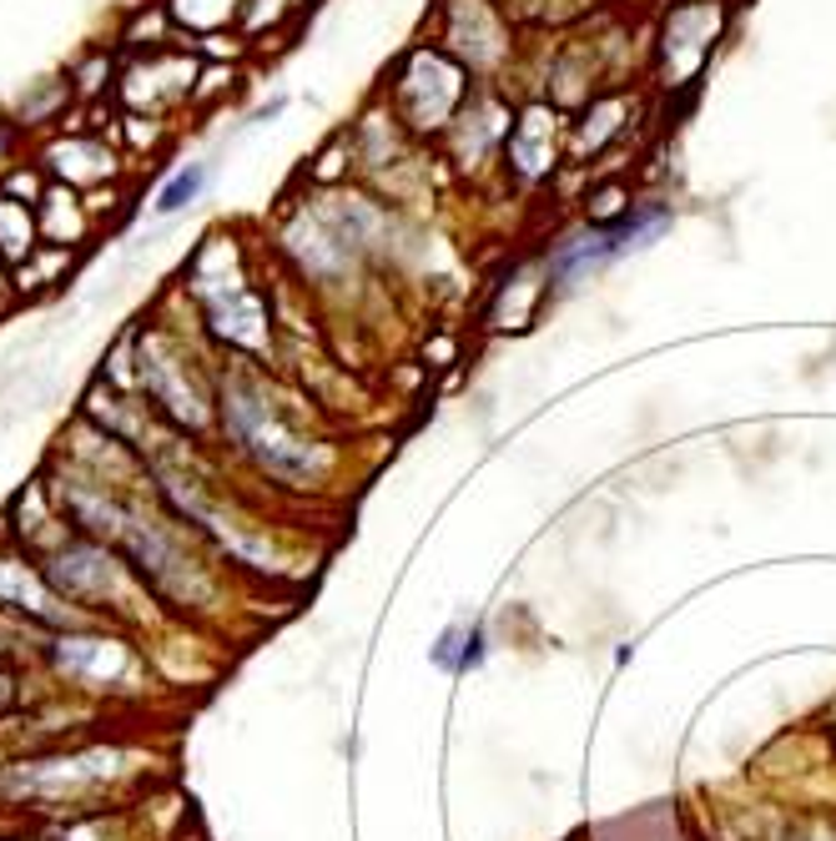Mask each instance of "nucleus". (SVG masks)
I'll list each match as a JSON object with an SVG mask.
<instances>
[{
	"label": "nucleus",
	"instance_id": "18",
	"mask_svg": "<svg viewBox=\"0 0 836 841\" xmlns=\"http://www.w3.org/2000/svg\"><path fill=\"white\" fill-rule=\"evenodd\" d=\"M792 841H836V821H806L792 831Z\"/></svg>",
	"mask_w": 836,
	"mask_h": 841
},
{
	"label": "nucleus",
	"instance_id": "6",
	"mask_svg": "<svg viewBox=\"0 0 836 841\" xmlns=\"http://www.w3.org/2000/svg\"><path fill=\"white\" fill-rule=\"evenodd\" d=\"M0 535L11 539L16 549H26L31 559H51L66 539L77 535V525L66 519V509L56 504V489L46 474H36L26 489L11 494L6 514H0Z\"/></svg>",
	"mask_w": 836,
	"mask_h": 841
},
{
	"label": "nucleus",
	"instance_id": "11",
	"mask_svg": "<svg viewBox=\"0 0 836 841\" xmlns=\"http://www.w3.org/2000/svg\"><path fill=\"white\" fill-rule=\"evenodd\" d=\"M510 156H514V166H520L524 176H540L544 166H550V156H554V126H550V116H544V111H524V121L514 126V136H510Z\"/></svg>",
	"mask_w": 836,
	"mask_h": 841
},
{
	"label": "nucleus",
	"instance_id": "5",
	"mask_svg": "<svg viewBox=\"0 0 836 841\" xmlns=\"http://www.w3.org/2000/svg\"><path fill=\"white\" fill-rule=\"evenodd\" d=\"M137 378H142L152 408L172 428H182V434H202V428L212 424V398H207V388L192 378V368H187V358L177 353L172 338L147 333L142 358H137Z\"/></svg>",
	"mask_w": 836,
	"mask_h": 841
},
{
	"label": "nucleus",
	"instance_id": "7",
	"mask_svg": "<svg viewBox=\"0 0 836 841\" xmlns=\"http://www.w3.org/2000/svg\"><path fill=\"white\" fill-rule=\"evenodd\" d=\"M197 297L207 303V317H212V333L218 338H228L232 348H248V353H262L268 348V313H262L258 293H248V283H242L238 273H202L197 267Z\"/></svg>",
	"mask_w": 836,
	"mask_h": 841
},
{
	"label": "nucleus",
	"instance_id": "4",
	"mask_svg": "<svg viewBox=\"0 0 836 841\" xmlns=\"http://www.w3.org/2000/svg\"><path fill=\"white\" fill-rule=\"evenodd\" d=\"M0 615L11 620H26L46 635H61V630H81V625H97L87 610L66 600L46 579L41 559H31L26 549H16L11 539L0 535Z\"/></svg>",
	"mask_w": 836,
	"mask_h": 841
},
{
	"label": "nucleus",
	"instance_id": "2",
	"mask_svg": "<svg viewBox=\"0 0 836 841\" xmlns=\"http://www.w3.org/2000/svg\"><path fill=\"white\" fill-rule=\"evenodd\" d=\"M41 676L51 680L61 696L117 700L142 686V650H137L131 630H117V625H81V630H61L46 640Z\"/></svg>",
	"mask_w": 836,
	"mask_h": 841
},
{
	"label": "nucleus",
	"instance_id": "20",
	"mask_svg": "<svg viewBox=\"0 0 836 841\" xmlns=\"http://www.w3.org/2000/svg\"><path fill=\"white\" fill-rule=\"evenodd\" d=\"M0 277H6V252H0Z\"/></svg>",
	"mask_w": 836,
	"mask_h": 841
},
{
	"label": "nucleus",
	"instance_id": "8",
	"mask_svg": "<svg viewBox=\"0 0 836 841\" xmlns=\"http://www.w3.org/2000/svg\"><path fill=\"white\" fill-rule=\"evenodd\" d=\"M721 36V6L695 0V6H675L665 16L661 51H665V81L671 87H691L701 77V67L711 61V45Z\"/></svg>",
	"mask_w": 836,
	"mask_h": 841
},
{
	"label": "nucleus",
	"instance_id": "15",
	"mask_svg": "<svg viewBox=\"0 0 836 841\" xmlns=\"http://www.w3.org/2000/svg\"><path fill=\"white\" fill-rule=\"evenodd\" d=\"M41 670H21V666H0V726H11L26 706H31V680Z\"/></svg>",
	"mask_w": 836,
	"mask_h": 841
},
{
	"label": "nucleus",
	"instance_id": "21",
	"mask_svg": "<svg viewBox=\"0 0 836 841\" xmlns=\"http://www.w3.org/2000/svg\"><path fill=\"white\" fill-rule=\"evenodd\" d=\"M0 841H26V837H0Z\"/></svg>",
	"mask_w": 836,
	"mask_h": 841
},
{
	"label": "nucleus",
	"instance_id": "16",
	"mask_svg": "<svg viewBox=\"0 0 836 841\" xmlns=\"http://www.w3.org/2000/svg\"><path fill=\"white\" fill-rule=\"evenodd\" d=\"M167 11L182 26H192V31H212V26H222L238 11V0H167Z\"/></svg>",
	"mask_w": 836,
	"mask_h": 841
},
{
	"label": "nucleus",
	"instance_id": "9",
	"mask_svg": "<svg viewBox=\"0 0 836 841\" xmlns=\"http://www.w3.org/2000/svg\"><path fill=\"white\" fill-rule=\"evenodd\" d=\"M459 97H464V81H459V71L449 67L439 51H419L409 67H403L399 101L413 126H444L449 111L459 107Z\"/></svg>",
	"mask_w": 836,
	"mask_h": 841
},
{
	"label": "nucleus",
	"instance_id": "12",
	"mask_svg": "<svg viewBox=\"0 0 836 841\" xmlns=\"http://www.w3.org/2000/svg\"><path fill=\"white\" fill-rule=\"evenodd\" d=\"M41 222H36V207H26V202L6 197L0 192V252H6V263H16V257H31L36 247H41Z\"/></svg>",
	"mask_w": 836,
	"mask_h": 841
},
{
	"label": "nucleus",
	"instance_id": "17",
	"mask_svg": "<svg viewBox=\"0 0 836 841\" xmlns=\"http://www.w3.org/2000/svg\"><path fill=\"white\" fill-rule=\"evenodd\" d=\"M202 182H207V166H187V172H177L172 182L157 192V217H172V212H182L187 202H197Z\"/></svg>",
	"mask_w": 836,
	"mask_h": 841
},
{
	"label": "nucleus",
	"instance_id": "10",
	"mask_svg": "<svg viewBox=\"0 0 836 841\" xmlns=\"http://www.w3.org/2000/svg\"><path fill=\"white\" fill-rule=\"evenodd\" d=\"M46 156H51V166L66 182H101V176H111V152L101 142H91V136H66Z\"/></svg>",
	"mask_w": 836,
	"mask_h": 841
},
{
	"label": "nucleus",
	"instance_id": "14",
	"mask_svg": "<svg viewBox=\"0 0 836 841\" xmlns=\"http://www.w3.org/2000/svg\"><path fill=\"white\" fill-rule=\"evenodd\" d=\"M66 263H71V257H66V247H36L31 257H26L21 263V273H16V287H21V293H41V287H51L56 277L66 273Z\"/></svg>",
	"mask_w": 836,
	"mask_h": 841
},
{
	"label": "nucleus",
	"instance_id": "3",
	"mask_svg": "<svg viewBox=\"0 0 836 841\" xmlns=\"http://www.w3.org/2000/svg\"><path fill=\"white\" fill-rule=\"evenodd\" d=\"M222 428H228L232 444H238L248 459H258L272 479L308 484L323 469V454H318L303 434H293V428L283 424V414L262 394H252V388H222Z\"/></svg>",
	"mask_w": 836,
	"mask_h": 841
},
{
	"label": "nucleus",
	"instance_id": "19",
	"mask_svg": "<svg viewBox=\"0 0 836 841\" xmlns=\"http://www.w3.org/2000/svg\"><path fill=\"white\" fill-rule=\"evenodd\" d=\"M615 212H620V192H615V186H605V192L595 197V217H600V222H610Z\"/></svg>",
	"mask_w": 836,
	"mask_h": 841
},
{
	"label": "nucleus",
	"instance_id": "1",
	"mask_svg": "<svg viewBox=\"0 0 836 841\" xmlns=\"http://www.w3.org/2000/svg\"><path fill=\"white\" fill-rule=\"evenodd\" d=\"M46 579L66 600L87 610L97 625H117V630H142L147 610L142 605L152 600L147 585L131 575V565L117 555L111 545L91 535H71L51 559H41Z\"/></svg>",
	"mask_w": 836,
	"mask_h": 841
},
{
	"label": "nucleus",
	"instance_id": "13",
	"mask_svg": "<svg viewBox=\"0 0 836 841\" xmlns=\"http://www.w3.org/2000/svg\"><path fill=\"white\" fill-rule=\"evenodd\" d=\"M51 635L36 630L26 620H11L0 615V666H21V670H41V650Z\"/></svg>",
	"mask_w": 836,
	"mask_h": 841
}]
</instances>
